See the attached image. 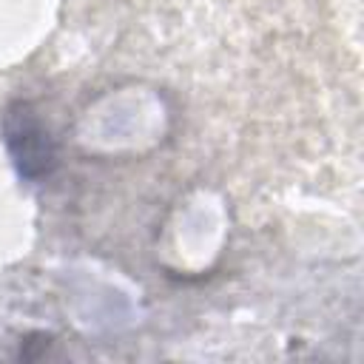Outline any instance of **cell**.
I'll use <instances>...</instances> for the list:
<instances>
[{"instance_id": "6da1fadb", "label": "cell", "mask_w": 364, "mask_h": 364, "mask_svg": "<svg viewBox=\"0 0 364 364\" xmlns=\"http://www.w3.org/2000/svg\"><path fill=\"white\" fill-rule=\"evenodd\" d=\"M9 145L17 156V165L26 176H37L46 173L54 162V151L48 142V134L43 131V125L28 114V108L23 105L20 111L11 114L9 119Z\"/></svg>"}]
</instances>
